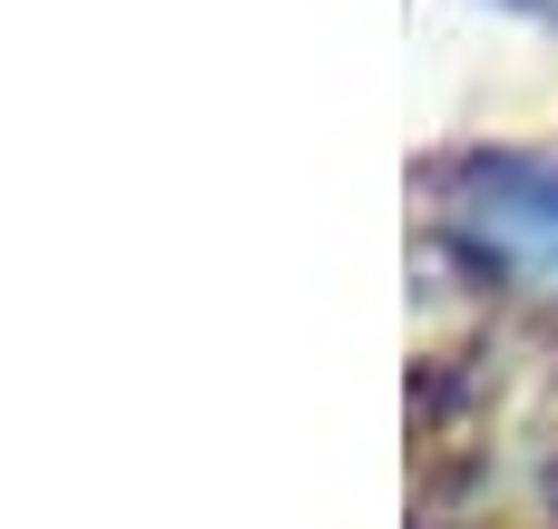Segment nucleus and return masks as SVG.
<instances>
[{"label": "nucleus", "mask_w": 558, "mask_h": 529, "mask_svg": "<svg viewBox=\"0 0 558 529\" xmlns=\"http://www.w3.org/2000/svg\"><path fill=\"white\" fill-rule=\"evenodd\" d=\"M451 226L520 285L558 294V167L549 157H500V167H471L461 177V206Z\"/></svg>", "instance_id": "1"}]
</instances>
